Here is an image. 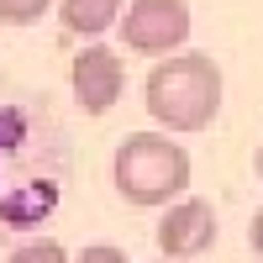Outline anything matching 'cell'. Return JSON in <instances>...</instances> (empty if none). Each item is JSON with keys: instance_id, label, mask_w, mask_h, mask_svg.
Returning a JSON list of instances; mask_svg holds the SVG:
<instances>
[{"instance_id": "6da1fadb", "label": "cell", "mask_w": 263, "mask_h": 263, "mask_svg": "<svg viewBox=\"0 0 263 263\" xmlns=\"http://www.w3.org/2000/svg\"><path fill=\"white\" fill-rule=\"evenodd\" d=\"M63 195V163L42 147L27 111H0V232H32Z\"/></svg>"}, {"instance_id": "7a4b0ae2", "label": "cell", "mask_w": 263, "mask_h": 263, "mask_svg": "<svg viewBox=\"0 0 263 263\" xmlns=\"http://www.w3.org/2000/svg\"><path fill=\"white\" fill-rule=\"evenodd\" d=\"M147 116L168 132H205L221 111V69L205 53H168L142 84Z\"/></svg>"}, {"instance_id": "3957f363", "label": "cell", "mask_w": 263, "mask_h": 263, "mask_svg": "<svg viewBox=\"0 0 263 263\" xmlns=\"http://www.w3.org/2000/svg\"><path fill=\"white\" fill-rule=\"evenodd\" d=\"M116 195L126 205H168L190 190V153L179 142H168L163 132H132L116 147Z\"/></svg>"}, {"instance_id": "277c9868", "label": "cell", "mask_w": 263, "mask_h": 263, "mask_svg": "<svg viewBox=\"0 0 263 263\" xmlns=\"http://www.w3.org/2000/svg\"><path fill=\"white\" fill-rule=\"evenodd\" d=\"M121 42L147 58L179 53V42H190V6L184 0H132L121 16Z\"/></svg>"}, {"instance_id": "5b68a950", "label": "cell", "mask_w": 263, "mask_h": 263, "mask_svg": "<svg viewBox=\"0 0 263 263\" xmlns=\"http://www.w3.org/2000/svg\"><path fill=\"white\" fill-rule=\"evenodd\" d=\"M69 84H74L79 111L105 116V111L121 100V90H126V69H121V58H116L111 48L90 42V48H79V53H74V63H69Z\"/></svg>"}, {"instance_id": "8992f818", "label": "cell", "mask_w": 263, "mask_h": 263, "mask_svg": "<svg viewBox=\"0 0 263 263\" xmlns=\"http://www.w3.org/2000/svg\"><path fill=\"white\" fill-rule=\"evenodd\" d=\"M216 242V211L211 200H179L158 221V248L163 258H200Z\"/></svg>"}, {"instance_id": "52a82bcc", "label": "cell", "mask_w": 263, "mask_h": 263, "mask_svg": "<svg viewBox=\"0 0 263 263\" xmlns=\"http://www.w3.org/2000/svg\"><path fill=\"white\" fill-rule=\"evenodd\" d=\"M58 16L74 37H100L126 16V0H58Z\"/></svg>"}, {"instance_id": "ba28073f", "label": "cell", "mask_w": 263, "mask_h": 263, "mask_svg": "<svg viewBox=\"0 0 263 263\" xmlns=\"http://www.w3.org/2000/svg\"><path fill=\"white\" fill-rule=\"evenodd\" d=\"M48 6L53 0H0V21H6V27H32Z\"/></svg>"}, {"instance_id": "9c48e42d", "label": "cell", "mask_w": 263, "mask_h": 263, "mask_svg": "<svg viewBox=\"0 0 263 263\" xmlns=\"http://www.w3.org/2000/svg\"><path fill=\"white\" fill-rule=\"evenodd\" d=\"M6 263H69V253H63V242H27V248H16Z\"/></svg>"}, {"instance_id": "30bf717a", "label": "cell", "mask_w": 263, "mask_h": 263, "mask_svg": "<svg viewBox=\"0 0 263 263\" xmlns=\"http://www.w3.org/2000/svg\"><path fill=\"white\" fill-rule=\"evenodd\" d=\"M74 263H126V253H121V248H111V242H95V248H84Z\"/></svg>"}, {"instance_id": "8fae6325", "label": "cell", "mask_w": 263, "mask_h": 263, "mask_svg": "<svg viewBox=\"0 0 263 263\" xmlns=\"http://www.w3.org/2000/svg\"><path fill=\"white\" fill-rule=\"evenodd\" d=\"M248 237H253V253H258V258H263V211H258V216H253V227H248Z\"/></svg>"}, {"instance_id": "7c38bea8", "label": "cell", "mask_w": 263, "mask_h": 263, "mask_svg": "<svg viewBox=\"0 0 263 263\" xmlns=\"http://www.w3.org/2000/svg\"><path fill=\"white\" fill-rule=\"evenodd\" d=\"M258 179H263V142H258Z\"/></svg>"}]
</instances>
